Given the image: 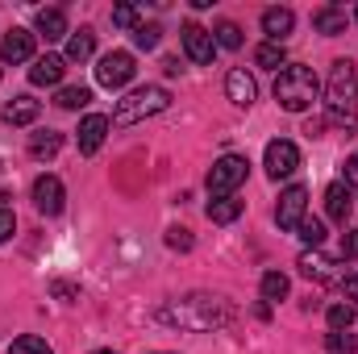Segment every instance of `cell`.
I'll return each instance as SVG.
<instances>
[{
  "label": "cell",
  "mask_w": 358,
  "mask_h": 354,
  "mask_svg": "<svg viewBox=\"0 0 358 354\" xmlns=\"http://www.w3.org/2000/svg\"><path fill=\"white\" fill-rule=\"evenodd\" d=\"M167 246H171V250H192V234H187V229H167Z\"/></svg>",
  "instance_id": "cell-34"
},
{
  "label": "cell",
  "mask_w": 358,
  "mask_h": 354,
  "mask_svg": "<svg viewBox=\"0 0 358 354\" xmlns=\"http://www.w3.org/2000/svg\"><path fill=\"white\" fill-rule=\"evenodd\" d=\"M329 330H350L355 325V304H329Z\"/></svg>",
  "instance_id": "cell-32"
},
{
  "label": "cell",
  "mask_w": 358,
  "mask_h": 354,
  "mask_svg": "<svg viewBox=\"0 0 358 354\" xmlns=\"http://www.w3.org/2000/svg\"><path fill=\"white\" fill-rule=\"evenodd\" d=\"M346 187H350V192L358 187V155H350V159H346Z\"/></svg>",
  "instance_id": "cell-37"
},
{
  "label": "cell",
  "mask_w": 358,
  "mask_h": 354,
  "mask_svg": "<svg viewBox=\"0 0 358 354\" xmlns=\"http://www.w3.org/2000/svg\"><path fill=\"white\" fill-rule=\"evenodd\" d=\"M159 38H163V29H159L155 21H150V25L142 21V25L134 29V46H138V50H155V46H159Z\"/></svg>",
  "instance_id": "cell-29"
},
{
  "label": "cell",
  "mask_w": 358,
  "mask_h": 354,
  "mask_svg": "<svg viewBox=\"0 0 358 354\" xmlns=\"http://www.w3.org/2000/svg\"><path fill=\"white\" fill-rule=\"evenodd\" d=\"M213 42H217V50L225 46V50H238L242 46V29L234 25V21H221L217 29H213Z\"/></svg>",
  "instance_id": "cell-26"
},
{
  "label": "cell",
  "mask_w": 358,
  "mask_h": 354,
  "mask_svg": "<svg viewBox=\"0 0 358 354\" xmlns=\"http://www.w3.org/2000/svg\"><path fill=\"white\" fill-rule=\"evenodd\" d=\"M225 96H229L238 108H250V104H255V96H259V84H255V76H250L246 67H234V71L225 76Z\"/></svg>",
  "instance_id": "cell-13"
},
{
  "label": "cell",
  "mask_w": 358,
  "mask_h": 354,
  "mask_svg": "<svg viewBox=\"0 0 358 354\" xmlns=\"http://www.w3.org/2000/svg\"><path fill=\"white\" fill-rule=\"evenodd\" d=\"M325 117H329V125H342V129H350L358 121V67L350 59H338V63L329 67Z\"/></svg>",
  "instance_id": "cell-2"
},
{
  "label": "cell",
  "mask_w": 358,
  "mask_h": 354,
  "mask_svg": "<svg viewBox=\"0 0 358 354\" xmlns=\"http://www.w3.org/2000/svg\"><path fill=\"white\" fill-rule=\"evenodd\" d=\"M38 113H42V104H38L34 96H13V100L4 104V121H8V125H34Z\"/></svg>",
  "instance_id": "cell-19"
},
{
  "label": "cell",
  "mask_w": 358,
  "mask_h": 354,
  "mask_svg": "<svg viewBox=\"0 0 358 354\" xmlns=\"http://www.w3.org/2000/svg\"><path fill=\"white\" fill-rule=\"evenodd\" d=\"M317 96H321V80H317V71L304 67V63H287V67L275 76V100H279L283 113H304V108H313Z\"/></svg>",
  "instance_id": "cell-3"
},
{
  "label": "cell",
  "mask_w": 358,
  "mask_h": 354,
  "mask_svg": "<svg viewBox=\"0 0 358 354\" xmlns=\"http://www.w3.org/2000/svg\"><path fill=\"white\" fill-rule=\"evenodd\" d=\"M342 259H358V229L342 234Z\"/></svg>",
  "instance_id": "cell-36"
},
{
  "label": "cell",
  "mask_w": 358,
  "mask_h": 354,
  "mask_svg": "<svg viewBox=\"0 0 358 354\" xmlns=\"http://www.w3.org/2000/svg\"><path fill=\"white\" fill-rule=\"evenodd\" d=\"M350 208H355V192H350L346 183H329V187H325V213H329L338 225H346Z\"/></svg>",
  "instance_id": "cell-16"
},
{
  "label": "cell",
  "mask_w": 358,
  "mask_h": 354,
  "mask_svg": "<svg viewBox=\"0 0 358 354\" xmlns=\"http://www.w3.org/2000/svg\"><path fill=\"white\" fill-rule=\"evenodd\" d=\"M63 200H67V192H63V179L59 176H38L34 179V208H38L42 217H59V213H63Z\"/></svg>",
  "instance_id": "cell-10"
},
{
  "label": "cell",
  "mask_w": 358,
  "mask_h": 354,
  "mask_svg": "<svg viewBox=\"0 0 358 354\" xmlns=\"http://www.w3.org/2000/svg\"><path fill=\"white\" fill-rule=\"evenodd\" d=\"M292 25H296V13H292V8H267V13H263V34H267V42H279V46H283V38L292 34Z\"/></svg>",
  "instance_id": "cell-17"
},
{
  "label": "cell",
  "mask_w": 358,
  "mask_h": 354,
  "mask_svg": "<svg viewBox=\"0 0 358 354\" xmlns=\"http://www.w3.org/2000/svg\"><path fill=\"white\" fill-rule=\"evenodd\" d=\"M38 34H42L46 42L71 38V29H67V13H63V8H38Z\"/></svg>",
  "instance_id": "cell-18"
},
{
  "label": "cell",
  "mask_w": 358,
  "mask_h": 354,
  "mask_svg": "<svg viewBox=\"0 0 358 354\" xmlns=\"http://www.w3.org/2000/svg\"><path fill=\"white\" fill-rule=\"evenodd\" d=\"M346 296L358 304V271H355V275H346Z\"/></svg>",
  "instance_id": "cell-39"
},
{
  "label": "cell",
  "mask_w": 358,
  "mask_h": 354,
  "mask_svg": "<svg viewBox=\"0 0 358 354\" xmlns=\"http://www.w3.org/2000/svg\"><path fill=\"white\" fill-rule=\"evenodd\" d=\"M246 176H250V163L242 159V155H221L213 167H208V196L213 200H221V196H234L242 183H246Z\"/></svg>",
  "instance_id": "cell-5"
},
{
  "label": "cell",
  "mask_w": 358,
  "mask_h": 354,
  "mask_svg": "<svg viewBox=\"0 0 358 354\" xmlns=\"http://www.w3.org/2000/svg\"><path fill=\"white\" fill-rule=\"evenodd\" d=\"M134 76H138V63H134V55H129V50H108V55L96 63V84H100V88H108V92L125 88Z\"/></svg>",
  "instance_id": "cell-6"
},
{
  "label": "cell",
  "mask_w": 358,
  "mask_h": 354,
  "mask_svg": "<svg viewBox=\"0 0 358 354\" xmlns=\"http://www.w3.org/2000/svg\"><path fill=\"white\" fill-rule=\"evenodd\" d=\"M325 346H329V354H355L358 351V338H350L346 330H329Z\"/></svg>",
  "instance_id": "cell-30"
},
{
  "label": "cell",
  "mask_w": 358,
  "mask_h": 354,
  "mask_svg": "<svg viewBox=\"0 0 358 354\" xmlns=\"http://www.w3.org/2000/svg\"><path fill=\"white\" fill-rule=\"evenodd\" d=\"M92 92L84 88V84H71V88H59V96H55V104L59 108H88Z\"/></svg>",
  "instance_id": "cell-25"
},
{
  "label": "cell",
  "mask_w": 358,
  "mask_h": 354,
  "mask_svg": "<svg viewBox=\"0 0 358 354\" xmlns=\"http://www.w3.org/2000/svg\"><path fill=\"white\" fill-rule=\"evenodd\" d=\"M263 167H267V176H271V179L296 176V167H300V150H296V142H287V138H275V142H267Z\"/></svg>",
  "instance_id": "cell-7"
},
{
  "label": "cell",
  "mask_w": 358,
  "mask_h": 354,
  "mask_svg": "<svg viewBox=\"0 0 358 354\" xmlns=\"http://www.w3.org/2000/svg\"><path fill=\"white\" fill-rule=\"evenodd\" d=\"M313 29H317V34H325V38L346 34V8H334V4L317 8V13H313Z\"/></svg>",
  "instance_id": "cell-20"
},
{
  "label": "cell",
  "mask_w": 358,
  "mask_h": 354,
  "mask_svg": "<svg viewBox=\"0 0 358 354\" xmlns=\"http://www.w3.org/2000/svg\"><path fill=\"white\" fill-rule=\"evenodd\" d=\"M167 108H171V92L159 88V84H146V88H134L129 96H121L108 121H113L117 129H125V125H138V121L159 117V113H167Z\"/></svg>",
  "instance_id": "cell-4"
},
{
  "label": "cell",
  "mask_w": 358,
  "mask_h": 354,
  "mask_svg": "<svg viewBox=\"0 0 358 354\" xmlns=\"http://www.w3.org/2000/svg\"><path fill=\"white\" fill-rule=\"evenodd\" d=\"M59 150H63V134H55V129L29 134V155H34V159H55Z\"/></svg>",
  "instance_id": "cell-22"
},
{
  "label": "cell",
  "mask_w": 358,
  "mask_h": 354,
  "mask_svg": "<svg viewBox=\"0 0 358 354\" xmlns=\"http://www.w3.org/2000/svg\"><path fill=\"white\" fill-rule=\"evenodd\" d=\"M0 63H34V34L29 29H4V38H0Z\"/></svg>",
  "instance_id": "cell-11"
},
{
  "label": "cell",
  "mask_w": 358,
  "mask_h": 354,
  "mask_svg": "<svg viewBox=\"0 0 358 354\" xmlns=\"http://www.w3.org/2000/svg\"><path fill=\"white\" fill-rule=\"evenodd\" d=\"M92 50H96V34H92L88 25L84 29H71V38H67V63H84V59H92Z\"/></svg>",
  "instance_id": "cell-21"
},
{
  "label": "cell",
  "mask_w": 358,
  "mask_h": 354,
  "mask_svg": "<svg viewBox=\"0 0 358 354\" xmlns=\"http://www.w3.org/2000/svg\"><path fill=\"white\" fill-rule=\"evenodd\" d=\"M113 25L138 29V25H142V21H138V8H134V4H117V8H113Z\"/></svg>",
  "instance_id": "cell-33"
},
{
  "label": "cell",
  "mask_w": 358,
  "mask_h": 354,
  "mask_svg": "<svg viewBox=\"0 0 358 354\" xmlns=\"http://www.w3.org/2000/svg\"><path fill=\"white\" fill-rule=\"evenodd\" d=\"M242 200L238 196H221V200H208V221L213 225H229V221H238L242 217Z\"/></svg>",
  "instance_id": "cell-23"
},
{
  "label": "cell",
  "mask_w": 358,
  "mask_h": 354,
  "mask_svg": "<svg viewBox=\"0 0 358 354\" xmlns=\"http://www.w3.org/2000/svg\"><path fill=\"white\" fill-rule=\"evenodd\" d=\"M13 234H17V217H13L8 208H0V246H4Z\"/></svg>",
  "instance_id": "cell-35"
},
{
  "label": "cell",
  "mask_w": 358,
  "mask_h": 354,
  "mask_svg": "<svg viewBox=\"0 0 358 354\" xmlns=\"http://www.w3.org/2000/svg\"><path fill=\"white\" fill-rule=\"evenodd\" d=\"M283 59H287V55H283V46H279V42H263V46L255 50V63H259V67H271V71H279V67H283Z\"/></svg>",
  "instance_id": "cell-27"
},
{
  "label": "cell",
  "mask_w": 358,
  "mask_h": 354,
  "mask_svg": "<svg viewBox=\"0 0 358 354\" xmlns=\"http://www.w3.org/2000/svg\"><path fill=\"white\" fill-rule=\"evenodd\" d=\"M76 292H80V288H76V283H63V279H59V283H55V296H63V300H71V296H76Z\"/></svg>",
  "instance_id": "cell-38"
},
{
  "label": "cell",
  "mask_w": 358,
  "mask_h": 354,
  "mask_svg": "<svg viewBox=\"0 0 358 354\" xmlns=\"http://www.w3.org/2000/svg\"><path fill=\"white\" fill-rule=\"evenodd\" d=\"M287 288H292V283H287L283 271H267V275H263V300H283Z\"/></svg>",
  "instance_id": "cell-28"
},
{
  "label": "cell",
  "mask_w": 358,
  "mask_h": 354,
  "mask_svg": "<svg viewBox=\"0 0 358 354\" xmlns=\"http://www.w3.org/2000/svg\"><path fill=\"white\" fill-rule=\"evenodd\" d=\"M163 325L171 330H187V334H208V330H221L234 321V309L221 300V296H208V292H196V296H179L167 300L159 313H155Z\"/></svg>",
  "instance_id": "cell-1"
},
{
  "label": "cell",
  "mask_w": 358,
  "mask_h": 354,
  "mask_svg": "<svg viewBox=\"0 0 358 354\" xmlns=\"http://www.w3.org/2000/svg\"><path fill=\"white\" fill-rule=\"evenodd\" d=\"M92 354H113V351H92Z\"/></svg>",
  "instance_id": "cell-40"
},
{
  "label": "cell",
  "mask_w": 358,
  "mask_h": 354,
  "mask_svg": "<svg viewBox=\"0 0 358 354\" xmlns=\"http://www.w3.org/2000/svg\"><path fill=\"white\" fill-rule=\"evenodd\" d=\"M296 238H300V242H304L308 250H317V246L325 242V225H321L317 217H304V221L296 225Z\"/></svg>",
  "instance_id": "cell-24"
},
{
  "label": "cell",
  "mask_w": 358,
  "mask_h": 354,
  "mask_svg": "<svg viewBox=\"0 0 358 354\" xmlns=\"http://www.w3.org/2000/svg\"><path fill=\"white\" fill-rule=\"evenodd\" d=\"M183 55H187L192 63L208 67V63L217 59V42H213V29H204V25L187 21V25H183Z\"/></svg>",
  "instance_id": "cell-9"
},
{
  "label": "cell",
  "mask_w": 358,
  "mask_h": 354,
  "mask_svg": "<svg viewBox=\"0 0 358 354\" xmlns=\"http://www.w3.org/2000/svg\"><path fill=\"white\" fill-rule=\"evenodd\" d=\"M8 354H55V351L46 346V338H34V334H25V338H17V342L8 346Z\"/></svg>",
  "instance_id": "cell-31"
},
{
  "label": "cell",
  "mask_w": 358,
  "mask_h": 354,
  "mask_svg": "<svg viewBox=\"0 0 358 354\" xmlns=\"http://www.w3.org/2000/svg\"><path fill=\"white\" fill-rule=\"evenodd\" d=\"M108 125H113V121H108L104 113H88V117L80 121V134H76V138H80V150H84V155H96V150L104 146Z\"/></svg>",
  "instance_id": "cell-14"
},
{
  "label": "cell",
  "mask_w": 358,
  "mask_h": 354,
  "mask_svg": "<svg viewBox=\"0 0 358 354\" xmlns=\"http://www.w3.org/2000/svg\"><path fill=\"white\" fill-rule=\"evenodd\" d=\"M63 71H67V59L42 55V59H34V67H29V84H34V88H55V84L63 80Z\"/></svg>",
  "instance_id": "cell-15"
},
{
  "label": "cell",
  "mask_w": 358,
  "mask_h": 354,
  "mask_svg": "<svg viewBox=\"0 0 358 354\" xmlns=\"http://www.w3.org/2000/svg\"><path fill=\"white\" fill-rule=\"evenodd\" d=\"M308 208V187H300V183H292L283 196H279V208H275V221H279V229H287V234H296V225L308 217L304 213Z\"/></svg>",
  "instance_id": "cell-8"
},
{
  "label": "cell",
  "mask_w": 358,
  "mask_h": 354,
  "mask_svg": "<svg viewBox=\"0 0 358 354\" xmlns=\"http://www.w3.org/2000/svg\"><path fill=\"white\" fill-rule=\"evenodd\" d=\"M355 17H358V13H355Z\"/></svg>",
  "instance_id": "cell-41"
},
{
  "label": "cell",
  "mask_w": 358,
  "mask_h": 354,
  "mask_svg": "<svg viewBox=\"0 0 358 354\" xmlns=\"http://www.w3.org/2000/svg\"><path fill=\"white\" fill-rule=\"evenodd\" d=\"M296 267H300V275L313 279V283H334V279H338V259L321 255V246H317V250H304V255L296 259Z\"/></svg>",
  "instance_id": "cell-12"
}]
</instances>
